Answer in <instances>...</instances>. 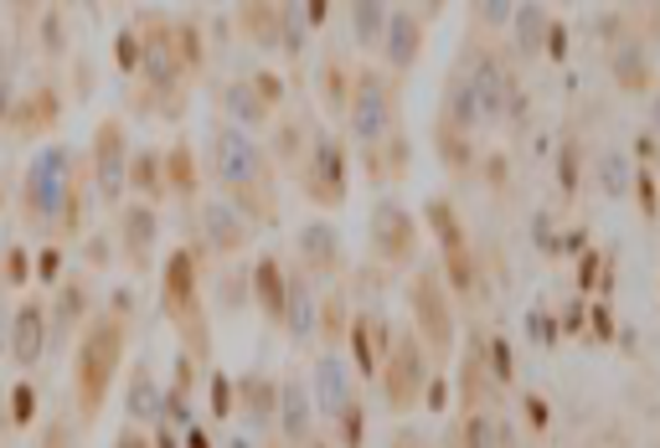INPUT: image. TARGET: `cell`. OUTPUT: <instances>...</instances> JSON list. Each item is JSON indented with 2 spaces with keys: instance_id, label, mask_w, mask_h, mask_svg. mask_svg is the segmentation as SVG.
<instances>
[{
  "instance_id": "cell-1",
  "label": "cell",
  "mask_w": 660,
  "mask_h": 448,
  "mask_svg": "<svg viewBox=\"0 0 660 448\" xmlns=\"http://www.w3.org/2000/svg\"><path fill=\"white\" fill-rule=\"evenodd\" d=\"M206 155H212V176L222 186V201L248 227H279V181H273L269 149L237 124H217L212 139H206Z\"/></svg>"
},
{
  "instance_id": "cell-2",
  "label": "cell",
  "mask_w": 660,
  "mask_h": 448,
  "mask_svg": "<svg viewBox=\"0 0 660 448\" xmlns=\"http://www.w3.org/2000/svg\"><path fill=\"white\" fill-rule=\"evenodd\" d=\"M124 350H130V320L124 315L103 310L83 325L78 346H72V402H78L83 423L103 417V402H109V387L124 366Z\"/></svg>"
},
{
  "instance_id": "cell-3",
  "label": "cell",
  "mask_w": 660,
  "mask_h": 448,
  "mask_svg": "<svg viewBox=\"0 0 660 448\" xmlns=\"http://www.w3.org/2000/svg\"><path fill=\"white\" fill-rule=\"evenodd\" d=\"M346 130H351L356 149L361 155H377L388 149L398 134H403V83L388 78L382 67L361 63L351 78V99H346Z\"/></svg>"
},
{
  "instance_id": "cell-4",
  "label": "cell",
  "mask_w": 660,
  "mask_h": 448,
  "mask_svg": "<svg viewBox=\"0 0 660 448\" xmlns=\"http://www.w3.org/2000/svg\"><path fill=\"white\" fill-rule=\"evenodd\" d=\"M403 304H407V331L418 335V346L439 361H455L459 356V320H455V294L444 283L439 264H413L403 283Z\"/></svg>"
},
{
  "instance_id": "cell-5",
  "label": "cell",
  "mask_w": 660,
  "mask_h": 448,
  "mask_svg": "<svg viewBox=\"0 0 660 448\" xmlns=\"http://www.w3.org/2000/svg\"><path fill=\"white\" fill-rule=\"evenodd\" d=\"M160 304L166 320L181 335V356H191L197 366L212 361V331H206V304H202V258L191 248H176L160 268Z\"/></svg>"
},
{
  "instance_id": "cell-6",
  "label": "cell",
  "mask_w": 660,
  "mask_h": 448,
  "mask_svg": "<svg viewBox=\"0 0 660 448\" xmlns=\"http://www.w3.org/2000/svg\"><path fill=\"white\" fill-rule=\"evenodd\" d=\"M455 67L465 72V83H470V93H474L480 124H501V119L516 114V103H522V78H516L511 57L495 47V42L470 32V42H465V52L455 57Z\"/></svg>"
},
{
  "instance_id": "cell-7",
  "label": "cell",
  "mask_w": 660,
  "mask_h": 448,
  "mask_svg": "<svg viewBox=\"0 0 660 448\" xmlns=\"http://www.w3.org/2000/svg\"><path fill=\"white\" fill-rule=\"evenodd\" d=\"M310 402H315V417L331 423L340 448H361V387H356V371L340 350H321L315 366H310Z\"/></svg>"
},
{
  "instance_id": "cell-8",
  "label": "cell",
  "mask_w": 660,
  "mask_h": 448,
  "mask_svg": "<svg viewBox=\"0 0 660 448\" xmlns=\"http://www.w3.org/2000/svg\"><path fill=\"white\" fill-rule=\"evenodd\" d=\"M377 387H382V407L398 417L418 413L428 397H434V356L418 346L413 331H398L392 335L388 356L377 366Z\"/></svg>"
},
{
  "instance_id": "cell-9",
  "label": "cell",
  "mask_w": 660,
  "mask_h": 448,
  "mask_svg": "<svg viewBox=\"0 0 660 448\" xmlns=\"http://www.w3.org/2000/svg\"><path fill=\"white\" fill-rule=\"evenodd\" d=\"M72 155L63 145H47L26 166V186H21V206H26V222L36 233H57V216H63V201H68L72 186Z\"/></svg>"
},
{
  "instance_id": "cell-10",
  "label": "cell",
  "mask_w": 660,
  "mask_h": 448,
  "mask_svg": "<svg viewBox=\"0 0 660 448\" xmlns=\"http://www.w3.org/2000/svg\"><path fill=\"white\" fill-rule=\"evenodd\" d=\"M300 191H305L310 206H321V212H336L346 206V191H351V155L340 145L336 134H315L305 149V160H300Z\"/></svg>"
},
{
  "instance_id": "cell-11",
  "label": "cell",
  "mask_w": 660,
  "mask_h": 448,
  "mask_svg": "<svg viewBox=\"0 0 660 448\" xmlns=\"http://www.w3.org/2000/svg\"><path fill=\"white\" fill-rule=\"evenodd\" d=\"M418 243H424V227H418V216L407 212L403 201L388 197L367 212V253L382 268H413L418 264Z\"/></svg>"
},
{
  "instance_id": "cell-12",
  "label": "cell",
  "mask_w": 660,
  "mask_h": 448,
  "mask_svg": "<svg viewBox=\"0 0 660 448\" xmlns=\"http://www.w3.org/2000/svg\"><path fill=\"white\" fill-rule=\"evenodd\" d=\"M424 47H428V21L418 5H392L388 11V32H382V72L403 83L413 67L424 63Z\"/></svg>"
},
{
  "instance_id": "cell-13",
  "label": "cell",
  "mask_w": 660,
  "mask_h": 448,
  "mask_svg": "<svg viewBox=\"0 0 660 448\" xmlns=\"http://www.w3.org/2000/svg\"><path fill=\"white\" fill-rule=\"evenodd\" d=\"M248 243H254V227L222 197L197 206V237H191V253H197V258H237Z\"/></svg>"
},
{
  "instance_id": "cell-14",
  "label": "cell",
  "mask_w": 660,
  "mask_h": 448,
  "mask_svg": "<svg viewBox=\"0 0 660 448\" xmlns=\"http://www.w3.org/2000/svg\"><path fill=\"white\" fill-rule=\"evenodd\" d=\"M279 103H284V83H279L273 72H248V78H233V83L222 88V109L233 114L237 130L269 124V119L279 114Z\"/></svg>"
},
{
  "instance_id": "cell-15",
  "label": "cell",
  "mask_w": 660,
  "mask_h": 448,
  "mask_svg": "<svg viewBox=\"0 0 660 448\" xmlns=\"http://www.w3.org/2000/svg\"><path fill=\"white\" fill-rule=\"evenodd\" d=\"M294 268L305 273L310 283L321 279H346V248H340V233L331 222H305L300 233H294Z\"/></svg>"
},
{
  "instance_id": "cell-16",
  "label": "cell",
  "mask_w": 660,
  "mask_h": 448,
  "mask_svg": "<svg viewBox=\"0 0 660 448\" xmlns=\"http://www.w3.org/2000/svg\"><path fill=\"white\" fill-rule=\"evenodd\" d=\"M124 170H130V139H124V124L119 119H103L93 130V186L99 197L114 206L130 186H124Z\"/></svg>"
},
{
  "instance_id": "cell-17",
  "label": "cell",
  "mask_w": 660,
  "mask_h": 448,
  "mask_svg": "<svg viewBox=\"0 0 660 448\" xmlns=\"http://www.w3.org/2000/svg\"><path fill=\"white\" fill-rule=\"evenodd\" d=\"M273 428L289 448H310L315 444V402H310V387L284 377L279 382V413H273Z\"/></svg>"
},
{
  "instance_id": "cell-18",
  "label": "cell",
  "mask_w": 660,
  "mask_h": 448,
  "mask_svg": "<svg viewBox=\"0 0 660 448\" xmlns=\"http://www.w3.org/2000/svg\"><path fill=\"white\" fill-rule=\"evenodd\" d=\"M392 325L377 310H351V331H346V346H351L356 356V371L361 377H377V366H382V356H388L392 346Z\"/></svg>"
},
{
  "instance_id": "cell-19",
  "label": "cell",
  "mask_w": 660,
  "mask_h": 448,
  "mask_svg": "<svg viewBox=\"0 0 660 448\" xmlns=\"http://www.w3.org/2000/svg\"><path fill=\"white\" fill-rule=\"evenodd\" d=\"M155 237H160V222H155V206L135 201V206H124L119 212V248H124V264L145 273L155 264Z\"/></svg>"
},
{
  "instance_id": "cell-20",
  "label": "cell",
  "mask_w": 660,
  "mask_h": 448,
  "mask_svg": "<svg viewBox=\"0 0 660 448\" xmlns=\"http://www.w3.org/2000/svg\"><path fill=\"white\" fill-rule=\"evenodd\" d=\"M495 392H501V377L491 371L485 350H480V346H459V413L495 407Z\"/></svg>"
},
{
  "instance_id": "cell-21",
  "label": "cell",
  "mask_w": 660,
  "mask_h": 448,
  "mask_svg": "<svg viewBox=\"0 0 660 448\" xmlns=\"http://www.w3.org/2000/svg\"><path fill=\"white\" fill-rule=\"evenodd\" d=\"M237 26L264 52L294 47V11H289V5H243V11H237Z\"/></svg>"
},
{
  "instance_id": "cell-22",
  "label": "cell",
  "mask_w": 660,
  "mask_h": 448,
  "mask_svg": "<svg viewBox=\"0 0 660 448\" xmlns=\"http://www.w3.org/2000/svg\"><path fill=\"white\" fill-rule=\"evenodd\" d=\"M315 310H321L315 283H310L294 264H284V325H279V331H289V340L305 346L310 335H315Z\"/></svg>"
},
{
  "instance_id": "cell-23",
  "label": "cell",
  "mask_w": 660,
  "mask_h": 448,
  "mask_svg": "<svg viewBox=\"0 0 660 448\" xmlns=\"http://www.w3.org/2000/svg\"><path fill=\"white\" fill-rule=\"evenodd\" d=\"M609 72L625 93H650V88H656V57H650V47H640L635 36H625V42L609 47Z\"/></svg>"
},
{
  "instance_id": "cell-24",
  "label": "cell",
  "mask_w": 660,
  "mask_h": 448,
  "mask_svg": "<svg viewBox=\"0 0 660 448\" xmlns=\"http://www.w3.org/2000/svg\"><path fill=\"white\" fill-rule=\"evenodd\" d=\"M233 407L254 428H273V413H279V382L264 377V371H248V377H237L233 382Z\"/></svg>"
},
{
  "instance_id": "cell-25",
  "label": "cell",
  "mask_w": 660,
  "mask_h": 448,
  "mask_svg": "<svg viewBox=\"0 0 660 448\" xmlns=\"http://www.w3.org/2000/svg\"><path fill=\"white\" fill-rule=\"evenodd\" d=\"M124 413H130V423H160V417H166V387L155 382V366H150V361H135V366H130Z\"/></svg>"
},
{
  "instance_id": "cell-26",
  "label": "cell",
  "mask_w": 660,
  "mask_h": 448,
  "mask_svg": "<svg viewBox=\"0 0 660 448\" xmlns=\"http://www.w3.org/2000/svg\"><path fill=\"white\" fill-rule=\"evenodd\" d=\"M47 350V310L36 299H21V310L11 315V356L16 366H36Z\"/></svg>"
},
{
  "instance_id": "cell-27",
  "label": "cell",
  "mask_w": 660,
  "mask_h": 448,
  "mask_svg": "<svg viewBox=\"0 0 660 448\" xmlns=\"http://www.w3.org/2000/svg\"><path fill=\"white\" fill-rule=\"evenodd\" d=\"M449 448H511V433H506V423H501L495 407H480V413H459L455 417Z\"/></svg>"
},
{
  "instance_id": "cell-28",
  "label": "cell",
  "mask_w": 660,
  "mask_h": 448,
  "mask_svg": "<svg viewBox=\"0 0 660 448\" xmlns=\"http://www.w3.org/2000/svg\"><path fill=\"white\" fill-rule=\"evenodd\" d=\"M248 294L258 299V310L273 320V325H284V258H258L254 273H248Z\"/></svg>"
},
{
  "instance_id": "cell-29",
  "label": "cell",
  "mask_w": 660,
  "mask_h": 448,
  "mask_svg": "<svg viewBox=\"0 0 660 448\" xmlns=\"http://www.w3.org/2000/svg\"><path fill=\"white\" fill-rule=\"evenodd\" d=\"M160 170H166V197L197 201V191H202V170H197V155H191L187 139L170 145L166 155H160Z\"/></svg>"
},
{
  "instance_id": "cell-30",
  "label": "cell",
  "mask_w": 660,
  "mask_h": 448,
  "mask_svg": "<svg viewBox=\"0 0 660 448\" xmlns=\"http://www.w3.org/2000/svg\"><path fill=\"white\" fill-rule=\"evenodd\" d=\"M511 32H516V52L522 57H542L547 32H552V11L547 5H511Z\"/></svg>"
},
{
  "instance_id": "cell-31",
  "label": "cell",
  "mask_w": 660,
  "mask_h": 448,
  "mask_svg": "<svg viewBox=\"0 0 660 448\" xmlns=\"http://www.w3.org/2000/svg\"><path fill=\"white\" fill-rule=\"evenodd\" d=\"M57 114H63L57 93H52V88H36L32 99H21L16 109H11V130L16 134H47L52 124H57Z\"/></svg>"
},
{
  "instance_id": "cell-32",
  "label": "cell",
  "mask_w": 660,
  "mask_h": 448,
  "mask_svg": "<svg viewBox=\"0 0 660 448\" xmlns=\"http://www.w3.org/2000/svg\"><path fill=\"white\" fill-rule=\"evenodd\" d=\"M351 78L356 67L346 63V57H336V52H325L321 57V103L331 109V114H346V99H351Z\"/></svg>"
},
{
  "instance_id": "cell-33",
  "label": "cell",
  "mask_w": 660,
  "mask_h": 448,
  "mask_svg": "<svg viewBox=\"0 0 660 448\" xmlns=\"http://www.w3.org/2000/svg\"><path fill=\"white\" fill-rule=\"evenodd\" d=\"M124 186H135L145 206H155V201L166 197V170H160V149H139V155H130Z\"/></svg>"
},
{
  "instance_id": "cell-34",
  "label": "cell",
  "mask_w": 660,
  "mask_h": 448,
  "mask_svg": "<svg viewBox=\"0 0 660 448\" xmlns=\"http://www.w3.org/2000/svg\"><path fill=\"white\" fill-rule=\"evenodd\" d=\"M315 134H321V130H310V124H305V119H300V114L279 119V124H273V149H269V160H284V166H300Z\"/></svg>"
},
{
  "instance_id": "cell-35",
  "label": "cell",
  "mask_w": 660,
  "mask_h": 448,
  "mask_svg": "<svg viewBox=\"0 0 660 448\" xmlns=\"http://www.w3.org/2000/svg\"><path fill=\"white\" fill-rule=\"evenodd\" d=\"M388 11L392 5H377V0H356L351 5V36L361 52L382 47V32H388Z\"/></svg>"
},
{
  "instance_id": "cell-36",
  "label": "cell",
  "mask_w": 660,
  "mask_h": 448,
  "mask_svg": "<svg viewBox=\"0 0 660 448\" xmlns=\"http://www.w3.org/2000/svg\"><path fill=\"white\" fill-rule=\"evenodd\" d=\"M593 181H599V191H604V197H629L635 170H629L625 149H599V170H593Z\"/></svg>"
},
{
  "instance_id": "cell-37",
  "label": "cell",
  "mask_w": 660,
  "mask_h": 448,
  "mask_svg": "<svg viewBox=\"0 0 660 448\" xmlns=\"http://www.w3.org/2000/svg\"><path fill=\"white\" fill-rule=\"evenodd\" d=\"M315 331L331 340V350L346 346V331H351V299H346V294L321 299V310H315Z\"/></svg>"
},
{
  "instance_id": "cell-38",
  "label": "cell",
  "mask_w": 660,
  "mask_h": 448,
  "mask_svg": "<svg viewBox=\"0 0 660 448\" xmlns=\"http://www.w3.org/2000/svg\"><path fill=\"white\" fill-rule=\"evenodd\" d=\"M83 315H88V289H83V279H68L63 294H57V304H52V325H57V335H72V325Z\"/></svg>"
},
{
  "instance_id": "cell-39",
  "label": "cell",
  "mask_w": 660,
  "mask_h": 448,
  "mask_svg": "<svg viewBox=\"0 0 660 448\" xmlns=\"http://www.w3.org/2000/svg\"><path fill=\"white\" fill-rule=\"evenodd\" d=\"M176 57L187 67V78H197L206 67V47H202V32L191 26V21H176Z\"/></svg>"
},
{
  "instance_id": "cell-40",
  "label": "cell",
  "mask_w": 660,
  "mask_h": 448,
  "mask_svg": "<svg viewBox=\"0 0 660 448\" xmlns=\"http://www.w3.org/2000/svg\"><path fill=\"white\" fill-rule=\"evenodd\" d=\"M32 417H36V387H11V423L16 428H32Z\"/></svg>"
},
{
  "instance_id": "cell-41",
  "label": "cell",
  "mask_w": 660,
  "mask_h": 448,
  "mask_svg": "<svg viewBox=\"0 0 660 448\" xmlns=\"http://www.w3.org/2000/svg\"><path fill=\"white\" fill-rule=\"evenodd\" d=\"M388 448H434V438H428L418 423H398V428L388 433Z\"/></svg>"
},
{
  "instance_id": "cell-42",
  "label": "cell",
  "mask_w": 660,
  "mask_h": 448,
  "mask_svg": "<svg viewBox=\"0 0 660 448\" xmlns=\"http://www.w3.org/2000/svg\"><path fill=\"white\" fill-rule=\"evenodd\" d=\"M114 63L124 67V72H135V67H139V32H119V42H114Z\"/></svg>"
},
{
  "instance_id": "cell-43",
  "label": "cell",
  "mask_w": 660,
  "mask_h": 448,
  "mask_svg": "<svg viewBox=\"0 0 660 448\" xmlns=\"http://www.w3.org/2000/svg\"><path fill=\"white\" fill-rule=\"evenodd\" d=\"M212 413L217 417L233 413V382H227V377H212Z\"/></svg>"
},
{
  "instance_id": "cell-44",
  "label": "cell",
  "mask_w": 660,
  "mask_h": 448,
  "mask_svg": "<svg viewBox=\"0 0 660 448\" xmlns=\"http://www.w3.org/2000/svg\"><path fill=\"white\" fill-rule=\"evenodd\" d=\"M26 273H32V258H26V253H21V248H11V253H5V279H11V283H21V279H26Z\"/></svg>"
},
{
  "instance_id": "cell-45",
  "label": "cell",
  "mask_w": 660,
  "mask_h": 448,
  "mask_svg": "<svg viewBox=\"0 0 660 448\" xmlns=\"http://www.w3.org/2000/svg\"><path fill=\"white\" fill-rule=\"evenodd\" d=\"M36 273H42V279H47V283H57V279H63V253H57V248H47V253H42V258H36Z\"/></svg>"
},
{
  "instance_id": "cell-46",
  "label": "cell",
  "mask_w": 660,
  "mask_h": 448,
  "mask_svg": "<svg viewBox=\"0 0 660 448\" xmlns=\"http://www.w3.org/2000/svg\"><path fill=\"white\" fill-rule=\"evenodd\" d=\"M474 21H480V26H506L511 5H474Z\"/></svg>"
},
{
  "instance_id": "cell-47",
  "label": "cell",
  "mask_w": 660,
  "mask_h": 448,
  "mask_svg": "<svg viewBox=\"0 0 660 448\" xmlns=\"http://www.w3.org/2000/svg\"><path fill=\"white\" fill-rule=\"evenodd\" d=\"M114 448H155V444H150V438H145L139 428H124V433L114 438Z\"/></svg>"
},
{
  "instance_id": "cell-48",
  "label": "cell",
  "mask_w": 660,
  "mask_h": 448,
  "mask_svg": "<svg viewBox=\"0 0 660 448\" xmlns=\"http://www.w3.org/2000/svg\"><path fill=\"white\" fill-rule=\"evenodd\" d=\"M650 139L660 145V83L650 88Z\"/></svg>"
},
{
  "instance_id": "cell-49",
  "label": "cell",
  "mask_w": 660,
  "mask_h": 448,
  "mask_svg": "<svg viewBox=\"0 0 660 448\" xmlns=\"http://www.w3.org/2000/svg\"><path fill=\"white\" fill-rule=\"evenodd\" d=\"M88 264H109V243H103V237H88Z\"/></svg>"
},
{
  "instance_id": "cell-50",
  "label": "cell",
  "mask_w": 660,
  "mask_h": 448,
  "mask_svg": "<svg viewBox=\"0 0 660 448\" xmlns=\"http://www.w3.org/2000/svg\"><path fill=\"white\" fill-rule=\"evenodd\" d=\"M42 448H72V444H68V433H63V423H52L47 438H42Z\"/></svg>"
},
{
  "instance_id": "cell-51",
  "label": "cell",
  "mask_w": 660,
  "mask_h": 448,
  "mask_svg": "<svg viewBox=\"0 0 660 448\" xmlns=\"http://www.w3.org/2000/svg\"><path fill=\"white\" fill-rule=\"evenodd\" d=\"M187 448H206V438H202V428H187Z\"/></svg>"
}]
</instances>
